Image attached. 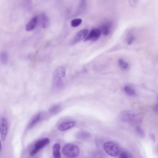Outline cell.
Instances as JSON below:
<instances>
[{
	"label": "cell",
	"instance_id": "obj_1",
	"mask_svg": "<svg viewBox=\"0 0 158 158\" xmlns=\"http://www.w3.org/2000/svg\"><path fill=\"white\" fill-rule=\"evenodd\" d=\"M66 70L62 67H57L53 74V86L54 88L59 89L62 87L65 77Z\"/></svg>",
	"mask_w": 158,
	"mask_h": 158
},
{
	"label": "cell",
	"instance_id": "obj_2",
	"mask_svg": "<svg viewBox=\"0 0 158 158\" xmlns=\"http://www.w3.org/2000/svg\"><path fill=\"white\" fill-rule=\"evenodd\" d=\"M119 118L124 122L131 124H138L141 120V116L138 114L129 111L121 112L120 114Z\"/></svg>",
	"mask_w": 158,
	"mask_h": 158
},
{
	"label": "cell",
	"instance_id": "obj_3",
	"mask_svg": "<svg viewBox=\"0 0 158 158\" xmlns=\"http://www.w3.org/2000/svg\"><path fill=\"white\" fill-rule=\"evenodd\" d=\"M80 151L76 145L68 144L64 146L62 149L63 154L68 158H75L78 156Z\"/></svg>",
	"mask_w": 158,
	"mask_h": 158
},
{
	"label": "cell",
	"instance_id": "obj_4",
	"mask_svg": "<svg viewBox=\"0 0 158 158\" xmlns=\"http://www.w3.org/2000/svg\"><path fill=\"white\" fill-rule=\"evenodd\" d=\"M104 148L107 154L111 156L116 157L119 155V148L113 142L109 141L105 143Z\"/></svg>",
	"mask_w": 158,
	"mask_h": 158
},
{
	"label": "cell",
	"instance_id": "obj_5",
	"mask_svg": "<svg viewBox=\"0 0 158 158\" xmlns=\"http://www.w3.org/2000/svg\"><path fill=\"white\" fill-rule=\"evenodd\" d=\"M50 139L48 138H44L38 141L36 143L34 149L30 153L31 156H33L37 154L42 148L48 145L50 142Z\"/></svg>",
	"mask_w": 158,
	"mask_h": 158
},
{
	"label": "cell",
	"instance_id": "obj_6",
	"mask_svg": "<svg viewBox=\"0 0 158 158\" xmlns=\"http://www.w3.org/2000/svg\"><path fill=\"white\" fill-rule=\"evenodd\" d=\"M89 33L88 29H83L78 32L71 42L72 45H75L87 37Z\"/></svg>",
	"mask_w": 158,
	"mask_h": 158
},
{
	"label": "cell",
	"instance_id": "obj_7",
	"mask_svg": "<svg viewBox=\"0 0 158 158\" xmlns=\"http://www.w3.org/2000/svg\"><path fill=\"white\" fill-rule=\"evenodd\" d=\"M101 32L98 29H94L92 30L88 34L87 37L84 40V41H97L101 36Z\"/></svg>",
	"mask_w": 158,
	"mask_h": 158
},
{
	"label": "cell",
	"instance_id": "obj_8",
	"mask_svg": "<svg viewBox=\"0 0 158 158\" xmlns=\"http://www.w3.org/2000/svg\"><path fill=\"white\" fill-rule=\"evenodd\" d=\"M1 138L3 141L5 140L7 132H8V126L7 121L5 118L3 117L1 122Z\"/></svg>",
	"mask_w": 158,
	"mask_h": 158
},
{
	"label": "cell",
	"instance_id": "obj_9",
	"mask_svg": "<svg viewBox=\"0 0 158 158\" xmlns=\"http://www.w3.org/2000/svg\"><path fill=\"white\" fill-rule=\"evenodd\" d=\"M75 123L74 121L65 122L59 125L58 128L61 131H66L74 126Z\"/></svg>",
	"mask_w": 158,
	"mask_h": 158
},
{
	"label": "cell",
	"instance_id": "obj_10",
	"mask_svg": "<svg viewBox=\"0 0 158 158\" xmlns=\"http://www.w3.org/2000/svg\"><path fill=\"white\" fill-rule=\"evenodd\" d=\"M38 22L41 27L43 28H46L49 25L48 19L44 14H42L38 17Z\"/></svg>",
	"mask_w": 158,
	"mask_h": 158
},
{
	"label": "cell",
	"instance_id": "obj_11",
	"mask_svg": "<svg viewBox=\"0 0 158 158\" xmlns=\"http://www.w3.org/2000/svg\"><path fill=\"white\" fill-rule=\"evenodd\" d=\"M38 22V17H35L32 19L27 24L26 27V30L30 31L35 28Z\"/></svg>",
	"mask_w": 158,
	"mask_h": 158
},
{
	"label": "cell",
	"instance_id": "obj_12",
	"mask_svg": "<svg viewBox=\"0 0 158 158\" xmlns=\"http://www.w3.org/2000/svg\"><path fill=\"white\" fill-rule=\"evenodd\" d=\"M61 146L59 144L56 143L53 146V155L54 158H61L60 152Z\"/></svg>",
	"mask_w": 158,
	"mask_h": 158
},
{
	"label": "cell",
	"instance_id": "obj_13",
	"mask_svg": "<svg viewBox=\"0 0 158 158\" xmlns=\"http://www.w3.org/2000/svg\"><path fill=\"white\" fill-rule=\"evenodd\" d=\"M41 113L38 114L35 116L32 120L30 123L29 124L27 128L30 129L33 128L37 124L41 119Z\"/></svg>",
	"mask_w": 158,
	"mask_h": 158
},
{
	"label": "cell",
	"instance_id": "obj_14",
	"mask_svg": "<svg viewBox=\"0 0 158 158\" xmlns=\"http://www.w3.org/2000/svg\"><path fill=\"white\" fill-rule=\"evenodd\" d=\"M91 135L90 133L85 131L78 132L75 135V138L80 139L88 138H91Z\"/></svg>",
	"mask_w": 158,
	"mask_h": 158
},
{
	"label": "cell",
	"instance_id": "obj_15",
	"mask_svg": "<svg viewBox=\"0 0 158 158\" xmlns=\"http://www.w3.org/2000/svg\"><path fill=\"white\" fill-rule=\"evenodd\" d=\"M124 90L126 94L130 96H134L136 95V92L134 89L130 86H125Z\"/></svg>",
	"mask_w": 158,
	"mask_h": 158
},
{
	"label": "cell",
	"instance_id": "obj_16",
	"mask_svg": "<svg viewBox=\"0 0 158 158\" xmlns=\"http://www.w3.org/2000/svg\"><path fill=\"white\" fill-rule=\"evenodd\" d=\"M111 25L110 24H105L101 28V32L105 36L108 35L110 33V30Z\"/></svg>",
	"mask_w": 158,
	"mask_h": 158
},
{
	"label": "cell",
	"instance_id": "obj_17",
	"mask_svg": "<svg viewBox=\"0 0 158 158\" xmlns=\"http://www.w3.org/2000/svg\"><path fill=\"white\" fill-rule=\"evenodd\" d=\"M61 109V106L59 104L52 106L49 110V112L52 114H56L59 112Z\"/></svg>",
	"mask_w": 158,
	"mask_h": 158
},
{
	"label": "cell",
	"instance_id": "obj_18",
	"mask_svg": "<svg viewBox=\"0 0 158 158\" xmlns=\"http://www.w3.org/2000/svg\"><path fill=\"white\" fill-rule=\"evenodd\" d=\"M0 59L3 64H6L8 60V55L6 52H3L0 55Z\"/></svg>",
	"mask_w": 158,
	"mask_h": 158
},
{
	"label": "cell",
	"instance_id": "obj_19",
	"mask_svg": "<svg viewBox=\"0 0 158 158\" xmlns=\"http://www.w3.org/2000/svg\"><path fill=\"white\" fill-rule=\"evenodd\" d=\"M136 132L139 137L141 138H144L145 136V134L144 131L140 127L138 126L136 128Z\"/></svg>",
	"mask_w": 158,
	"mask_h": 158
},
{
	"label": "cell",
	"instance_id": "obj_20",
	"mask_svg": "<svg viewBox=\"0 0 158 158\" xmlns=\"http://www.w3.org/2000/svg\"><path fill=\"white\" fill-rule=\"evenodd\" d=\"M82 22V20L81 19H75L71 21V25L73 27H77L80 25Z\"/></svg>",
	"mask_w": 158,
	"mask_h": 158
},
{
	"label": "cell",
	"instance_id": "obj_21",
	"mask_svg": "<svg viewBox=\"0 0 158 158\" xmlns=\"http://www.w3.org/2000/svg\"><path fill=\"white\" fill-rule=\"evenodd\" d=\"M118 62L119 65L122 69L126 70L128 68V64L123 59H119Z\"/></svg>",
	"mask_w": 158,
	"mask_h": 158
},
{
	"label": "cell",
	"instance_id": "obj_22",
	"mask_svg": "<svg viewBox=\"0 0 158 158\" xmlns=\"http://www.w3.org/2000/svg\"><path fill=\"white\" fill-rule=\"evenodd\" d=\"M119 157L121 158H132V155L128 152L126 151L122 152L120 153Z\"/></svg>",
	"mask_w": 158,
	"mask_h": 158
},
{
	"label": "cell",
	"instance_id": "obj_23",
	"mask_svg": "<svg viewBox=\"0 0 158 158\" xmlns=\"http://www.w3.org/2000/svg\"><path fill=\"white\" fill-rule=\"evenodd\" d=\"M135 37L133 35H130L128 36L127 38V41L129 45L132 44L135 40Z\"/></svg>",
	"mask_w": 158,
	"mask_h": 158
},
{
	"label": "cell",
	"instance_id": "obj_24",
	"mask_svg": "<svg viewBox=\"0 0 158 158\" xmlns=\"http://www.w3.org/2000/svg\"><path fill=\"white\" fill-rule=\"evenodd\" d=\"M23 3H24V5L26 7V8L28 9V7H29V9L30 8V7L31 5V2L30 0H24Z\"/></svg>",
	"mask_w": 158,
	"mask_h": 158
},
{
	"label": "cell",
	"instance_id": "obj_25",
	"mask_svg": "<svg viewBox=\"0 0 158 158\" xmlns=\"http://www.w3.org/2000/svg\"><path fill=\"white\" fill-rule=\"evenodd\" d=\"M157 97L158 99V95ZM155 109L156 111L158 113V103L155 105Z\"/></svg>",
	"mask_w": 158,
	"mask_h": 158
}]
</instances>
